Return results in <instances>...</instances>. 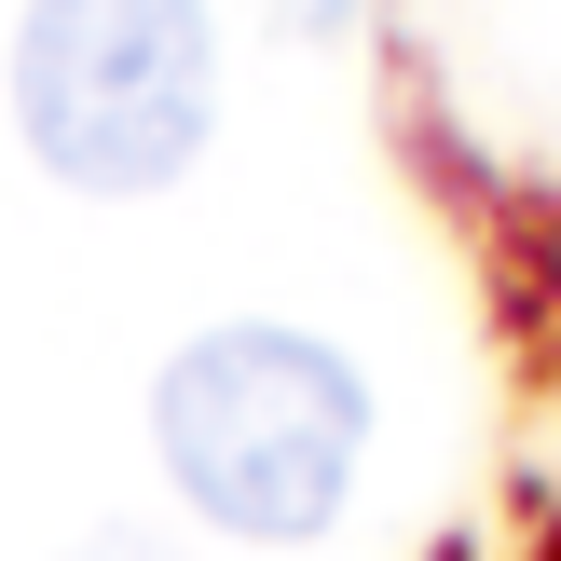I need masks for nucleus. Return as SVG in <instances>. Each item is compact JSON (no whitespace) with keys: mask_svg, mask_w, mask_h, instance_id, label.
<instances>
[{"mask_svg":"<svg viewBox=\"0 0 561 561\" xmlns=\"http://www.w3.org/2000/svg\"><path fill=\"white\" fill-rule=\"evenodd\" d=\"M151 438H164V480L219 535H316L343 507V480H356L370 398L301 329H206L151 383Z\"/></svg>","mask_w":561,"mask_h":561,"instance_id":"1","label":"nucleus"},{"mask_svg":"<svg viewBox=\"0 0 561 561\" xmlns=\"http://www.w3.org/2000/svg\"><path fill=\"white\" fill-rule=\"evenodd\" d=\"M14 110H27V151L55 179L164 192L206 151V110H219L206 0H27Z\"/></svg>","mask_w":561,"mask_h":561,"instance_id":"2","label":"nucleus"},{"mask_svg":"<svg viewBox=\"0 0 561 561\" xmlns=\"http://www.w3.org/2000/svg\"><path fill=\"white\" fill-rule=\"evenodd\" d=\"M82 561H179V548H137V535H110V548H82Z\"/></svg>","mask_w":561,"mask_h":561,"instance_id":"3","label":"nucleus"}]
</instances>
